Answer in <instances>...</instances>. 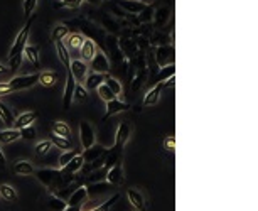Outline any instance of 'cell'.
Segmentation results:
<instances>
[{
    "instance_id": "cell-1",
    "label": "cell",
    "mask_w": 258,
    "mask_h": 211,
    "mask_svg": "<svg viewBox=\"0 0 258 211\" xmlns=\"http://www.w3.org/2000/svg\"><path fill=\"white\" fill-rule=\"evenodd\" d=\"M35 14H32L27 19V22L24 24V28H22L19 30V34H17V38H15V41L14 44L10 46V51H8V68H10V71H14L17 70L20 66V62H22V51H24V48H25V44H27V39H29V34H30V28H32V22L35 20Z\"/></svg>"
},
{
    "instance_id": "cell-2",
    "label": "cell",
    "mask_w": 258,
    "mask_h": 211,
    "mask_svg": "<svg viewBox=\"0 0 258 211\" xmlns=\"http://www.w3.org/2000/svg\"><path fill=\"white\" fill-rule=\"evenodd\" d=\"M34 176L47 191L54 192L61 190V188H66L64 176L61 172V169H37L34 170Z\"/></svg>"
},
{
    "instance_id": "cell-3",
    "label": "cell",
    "mask_w": 258,
    "mask_h": 211,
    "mask_svg": "<svg viewBox=\"0 0 258 211\" xmlns=\"http://www.w3.org/2000/svg\"><path fill=\"white\" fill-rule=\"evenodd\" d=\"M39 80V73H34V74H20V76H14L8 83L10 86L12 93L14 92H22V90H29L30 86H34Z\"/></svg>"
},
{
    "instance_id": "cell-4",
    "label": "cell",
    "mask_w": 258,
    "mask_h": 211,
    "mask_svg": "<svg viewBox=\"0 0 258 211\" xmlns=\"http://www.w3.org/2000/svg\"><path fill=\"white\" fill-rule=\"evenodd\" d=\"M174 46L172 44H164V46H157L155 49V62H157L159 68L167 64H174L176 54H174Z\"/></svg>"
},
{
    "instance_id": "cell-5",
    "label": "cell",
    "mask_w": 258,
    "mask_h": 211,
    "mask_svg": "<svg viewBox=\"0 0 258 211\" xmlns=\"http://www.w3.org/2000/svg\"><path fill=\"white\" fill-rule=\"evenodd\" d=\"M79 140H81L83 149H88L93 144H96V136H95V128L90 122L83 120L79 122Z\"/></svg>"
},
{
    "instance_id": "cell-6",
    "label": "cell",
    "mask_w": 258,
    "mask_h": 211,
    "mask_svg": "<svg viewBox=\"0 0 258 211\" xmlns=\"http://www.w3.org/2000/svg\"><path fill=\"white\" fill-rule=\"evenodd\" d=\"M130 108H132L130 103L122 102V100H118V98H113V100L106 102V112H105V115H103V118H101V120L105 122V120H108L110 116L123 114V112H128Z\"/></svg>"
},
{
    "instance_id": "cell-7",
    "label": "cell",
    "mask_w": 258,
    "mask_h": 211,
    "mask_svg": "<svg viewBox=\"0 0 258 211\" xmlns=\"http://www.w3.org/2000/svg\"><path fill=\"white\" fill-rule=\"evenodd\" d=\"M42 203L47 211H64L66 206H68V203H66L64 200H61V198L54 194L52 191L42 194Z\"/></svg>"
},
{
    "instance_id": "cell-8",
    "label": "cell",
    "mask_w": 258,
    "mask_h": 211,
    "mask_svg": "<svg viewBox=\"0 0 258 211\" xmlns=\"http://www.w3.org/2000/svg\"><path fill=\"white\" fill-rule=\"evenodd\" d=\"M130 134H132V125L125 122V120H122L117 127V134H115V147L120 150H123L127 140L130 138Z\"/></svg>"
},
{
    "instance_id": "cell-9",
    "label": "cell",
    "mask_w": 258,
    "mask_h": 211,
    "mask_svg": "<svg viewBox=\"0 0 258 211\" xmlns=\"http://www.w3.org/2000/svg\"><path fill=\"white\" fill-rule=\"evenodd\" d=\"M105 44H106V48H108L110 54H112L113 64H118V62L125 61V54H123L122 48H120L118 39L115 38V36H112V34L106 36V41H105Z\"/></svg>"
},
{
    "instance_id": "cell-10",
    "label": "cell",
    "mask_w": 258,
    "mask_h": 211,
    "mask_svg": "<svg viewBox=\"0 0 258 211\" xmlns=\"http://www.w3.org/2000/svg\"><path fill=\"white\" fill-rule=\"evenodd\" d=\"M106 182H110L112 186H120V184H123V179H125V176H123V166H122V160H117L112 168L106 169Z\"/></svg>"
},
{
    "instance_id": "cell-11",
    "label": "cell",
    "mask_w": 258,
    "mask_h": 211,
    "mask_svg": "<svg viewBox=\"0 0 258 211\" xmlns=\"http://www.w3.org/2000/svg\"><path fill=\"white\" fill-rule=\"evenodd\" d=\"M91 66L90 68L95 71V73H101V74H106L110 71V60L106 56L105 51H96V54L93 56V60L90 61Z\"/></svg>"
},
{
    "instance_id": "cell-12",
    "label": "cell",
    "mask_w": 258,
    "mask_h": 211,
    "mask_svg": "<svg viewBox=\"0 0 258 211\" xmlns=\"http://www.w3.org/2000/svg\"><path fill=\"white\" fill-rule=\"evenodd\" d=\"M74 86H76V80L73 78V74L69 73L66 74V84H64V93H63V108L69 110L73 105V95H74Z\"/></svg>"
},
{
    "instance_id": "cell-13",
    "label": "cell",
    "mask_w": 258,
    "mask_h": 211,
    "mask_svg": "<svg viewBox=\"0 0 258 211\" xmlns=\"http://www.w3.org/2000/svg\"><path fill=\"white\" fill-rule=\"evenodd\" d=\"M88 64L86 61L83 60H73V62H69V73L73 74V78L76 80V82H84V78H86L88 74Z\"/></svg>"
},
{
    "instance_id": "cell-14",
    "label": "cell",
    "mask_w": 258,
    "mask_h": 211,
    "mask_svg": "<svg viewBox=\"0 0 258 211\" xmlns=\"http://www.w3.org/2000/svg\"><path fill=\"white\" fill-rule=\"evenodd\" d=\"M84 168V160L81 154H76L73 157V159L69 160L68 164L64 166V168H61V172H63V176H76V174L79 172Z\"/></svg>"
},
{
    "instance_id": "cell-15",
    "label": "cell",
    "mask_w": 258,
    "mask_h": 211,
    "mask_svg": "<svg viewBox=\"0 0 258 211\" xmlns=\"http://www.w3.org/2000/svg\"><path fill=\"white\" fill-rule=\"evenodd\" d=\"M127 198H128V203H130L137 211H147L145 198L139 190H135V188L127 190Z\"/></svg>"
},
{
    "instance_id": "cell-16",
    "label": "cell",
    "mask_w": 258,
    "mask_h": 211,
    "mask_svg": "<svg viewBox=\"0 0 258 211\" xmlns=\"http://www.w3.org/2000/svg\"><path fill=\"white\" fill-rule=\"evenodd\" d=\"M118 6L123 8V10H127V14L130 16H139L144 8L149 6V4L145 2H140V0H118Z\"/></svg>"
},
{
    "instance_id": "cell-17",
    "label": "cell",
    "mask_w": 258,
    "mask_h": 211,
    "mask_svg": "<svg viewBox=\"0 0 258 211\" xmlns=\"http://www.w3.org/2000/svg\"><path fill=\"white\" fill-rule=\"evenodd\" d=\"M164 90V83H155L152 88L147 92V95L144 96V103H142V106H154L155 103L159 102V98H161V93Z\"/></svg>"
},
{
    "instance_id": "cell-18",
    "label": "cell",
    "mask_w": 258,
    "mask_h": 211,
    "mask_svg": "<svg viewBox=\"0 0 258 211\" xmlns=\"http://www.w3.org/2000/svg\"><path fill=\"white\" fill-rule=\"evenodd\" d=\"M106 152V149L103 146H98V144H93L91 147H88V149H84L81 152V157H83V160H84V164H90L93 162V160H96V159H100L101 156H103Z\"/></svg>"
},
{
    "instance_id": "cell-19",
    "label": "cell",
    "mask_w": 258,
    "mask_h": 211,
    "mask_svg": "<svg viewBox=\"0 0 258 211\" xmlns=\"http://www.w3.org/2000/svg\"><path fill=\"white\" fill-rule=\"evenodd\" d=\"M96 42L95 41H91V39H88V38H84L83 39V42H81V46H79V54H81V60L83 61H91L93 60V56L96 54Z\"/></svg>"
},
{
    "instance_id": "cell-20",
    "label": "cell",
    "mask_w": 258,
    "mask_h": 211,
    "mask_svg": "<svg viewBox=\"0 0 258 211\" xmlns=\"http://www.w3.org/2000/svg\"><path fill=\"white\" fill-rule=\"evenodd\" d=\"M22 56H24L25 60H27L35 70L41 68V56H39L37 46H32V44H25L24 51H22Z\"/></svg>"
},
{
    "instance_id": "cell-21",
    "label": "cell",
    "mask_w": 258,
    "mask_h": 211,
    "mask_svg": "<svg viewBox=\"0 0 258 211\" xmlns=\"http://www.w3.org/2000/svg\"><path fill=\"white\" fill-rule=\"evenodd\" d=\"M88 191H86V186H79L76 191H73V194L68 198V206H83L84 203L88 201Z\"/></svg>"
},
{
    "instance_id": "cell-22",
    "label": "cell",
    "mask_w": 258,
    "mask_h": 211,
    "mask_svg": "<svg viewBox=\"0 0 258 211\" xmlns=\"http://www.w3.org/2000/svg\"><path fill=\"white\" fill-rule=\"evenodd\" d=\"M169 19H171V7H167V6L159 7L157 10L154 12V16H152L154 24L157 26L159 29H162L164 26H167Z\"/></svg>"
},
{
    "instance_id": "cell-23",
    "label": "cell",
    "mask_w": 258,
    "mask_h": 211,
    "mask_svg": "<svg viewBox=\"0 0 258 211\" xmlns=\"http://www.w3.org/2000/svg\"><path fill=\"white\" fill-rule=\"evenodd\" d=\"M54 46H56V52H57V58H59L61 64H63L66 70H69L71 56H69V49H68V46H66V44H64L63 41H54Z\"/></svg>"
},
{
    "instance_id": "cell-24",
    "label": "cell",
    "mask_w": 258,
    "mask_h": 211,
    "mask_svg": "<svg viewBox=\"0 0 258 211\" xmlns=\"http://www.w3.org/2000/svg\"><path fill=\"white\" fill-rule=\"evenodd\" d=\"M86 82H84L83 86L88 90V92H93V90H96L98 86H100L101 83L105 82V74L101 73H95V71H91V73L86 74Z\"/></svg>"
},
{
    "instance_id": "cell-25",
    "label": "cell",
    "mask_w": 258,
    "mask_h": 211,
    "mask_svg": "<svg viewBox=\"0 0 258 211\" xmlns=\"http://www.w3.org/2000/svg\"><path fill=\"white\" fill-rule=\"evenodd\" d=\"M12 170L17 176H30V174H34L35 169L29 160H15L14 166H12Z\"/></svg>"
},
{
    "instance_id": "cell-26",
    "label": "cell",
    "mask_w": 258,
    "mask_h": 211,
    "mask_svg": "<svg viewBox=\"0 0 258 211\" xmlns=\"http://www.w3.org/2000/svg\"><path fill=\"white\" fill-rule=\"evenodd\" d=\"M39 116L37 112H24L15 118V128H22V127H27V125H32V122Z\"/></svg>"
},
{
    "instance_id": "cell-27",
    "label": "cell",
    "mask_w": 258,
    "mask_h": 211,
    "mask_svg": "<svg viewBox=\"0 0 258 211\" xmlns=\"http://www.w3.org/2000/svg\"><path fill=\"white\" fill-rule=\"evenodd\" d=\"M20 138L19 128H3L0 130V144H12Z\"/></svg>"
},
{
    "instance_id": "cell-28",
    "label": "cell",
    "mask_w": 258,
    "mask_h": 211,
    "mask_svg": "<svg viewBox=\"0 0 258 211\" xmlns=\"http://www.w3.org/2000/svg\"><path fill=\"white\" fill-rule=\"evenodd\" d=\"M115 186H112L110 182H90L86 186V191H88V196L91 194H103V192L113 190Z\"/></svg>"
},
{
    "instance_id": "cell-29",
    "label": "cell",
    "mask_w": 258,
    "mask_h": 211,
    "mask_svg": "<svg viewBox=\"0 0 258 211\" xmlns=\"http://www.w3.org/2000/svg\"><path fill=\"white\" fill-rule=\"evenodd\" d=\"M56 82H57V74H56V71L47 70V71H42V73H39V80H37V83H41L42 86L51 88V86H54Z\"/></svg>"
},
{
    "instance_id": "cell-30",
    "label": "cell",
    "mask_w": 258,
    "mask_h": 211,
    "mask_svg": "<svg viewBox=\"0 0 258 211\" xmlns=\"http://www.w3.org/2000/svg\"><path fill=\"white\" fill-rule=\"evenodd\" d=\"M0 198L8 201V203H15L19 200V194L10 184H0Z\"/></svg>"
},
{
    "instance_id": "cell-31",
    "label": "cell",
    "mask_w": 258,
    "mask_h": 211,
    "mask_svg": "<svg viewBox=\"0 0 258 211\" xmlns=\"http://www.w3.org/2000/svg\"><path fill=\"white\" fill-rule=\"evenodd\" d=\"M51 134L64 138H71V128L66 122H54L51 125Z\"/></svg>"
},
{
    "instance_id": "cell-32",
    "label": "cell",
    "mask_w": 258,
    "mask_h": 211,
    "mask_svg": "<svg viewBox=\"0 0 258 211\" xmlns=\"http://www.w3.org/2000/svg\"><path fill=\"white\" fill-rule=\"evenodd\" d=\"M0 120L7 125V127H14V122H15V116L12 114V110L8 108L5 103L0 102Z\"/></svg>"
},
{
    "instance_id": "cell-33",
    "label": "cell",
    "mask_w": 258,
    "mask_h": 211,
    "mask_svg": "<svg viewBox=\"0 0 258 211\" xmlns=\"http://www.w3.org/2000/svg\"><path fill=\"white\" fill-rule=\"evenodd\" d=\"M49 140L52 142V146L59 147V149L63 150H69V149H74L73 142H71V138H64V137H59V136H54V134H51V138Z\"/></svg>"
},
{
    "instance_id": "cell-34",
    "label": "cell",
    "mask_w": 258,
    "mask_h": 211,
    "mask_svg": "<svg viewBox=\"0 0 258 211\" xmlns=\"http://www.w3.org/2000/svg\"><path fill=\"white\" fill-rule=\"evenodd\" d=\"M176 74V66L174 64H167V66H162L161 70H159V74L155 76V80H157V82L155 83H164L166 82V80H169V78H172V76Z\"/></svg>"
},
{
    "instance_id": "cell-35",
    "label": "cell",
    "mask_w": 258,
    "mask_h": 211,
    "mask_svg": "<svg viewBox=\"0 0 258 211\" xmlns=\"http://www.w3.org/2000/svg\"><path fill=\"white\" fill-rule=\"evenodd\" d=\"M90 100V93L88 90L83 86V84H78L74 86V95H73V102H79V103H84Z\"/></svg>"
},
{
    "instance_id": "cell-36",
    "label": "cell",
    "mask_w": 258,
    "mask_h": 211,
    "mask_svg": "<svg viewBox=\"0 0 258 211\" xmlns=\"http://www.w3.org/2000/svg\"><path fill=\"white\" fill-rule=\"evenodd\" d=\"M68 34H69V30H68V28H66V24H57L56 28L52 29L51 39L52 41H63Z\"/></svg>"
},
{
    "instance_id": "cell-37",
    "label": "cell",
    "mask_w": 258,
    "mask_h": 211,
    "mask_svg": "<svg viewBox=\"0 0 258 211\" xmlns=\"http://www.w3.org/2000/svg\"><path fill=\"white\" fill-rule=\"evenodd\" d=\"M118 200H120V192H115V194L112 198H108V200H106L105 203H100V204L95 206V208L90 210V211H108L115 203H117Z\"/></svg>"
},
{
    "instance_id": "cell-38",
    "label": "cell",
    "mask_w": 258,
    "mask_h": 211,
    "mask_svg": "<svg viewBox=\"0 0 258 211\" xmlns=\"http://www.w3.org/2000/svg\"><path fill=\"white\" fill-rule=\"evenodd\" d=\"M52 149V142L51 140H41V142H37L35 144V156L37 157H42V156H46L49 150Z\"/></svg>"
},
{
    "instance_id": "cell-39",
    "label": "cell",
    "mask_w": 258,
    "mask_h": 211,
    "mask_svg": "<svg viewBox=\"0 0 258 211\" xmlns=\"http://www.w3.org/2000/svg\"><path fill=\"white\" fill-rule=\"evenodd\" d=\"M169 41L167 32H161V30H155V32L150 36V42L149 44H155V46H164Z\"/></svg>"
},
{
    "instance_id": "cell-40",
    "label": "cell",
    "mask_w": 258,
    "mask_h": 211,
    "mask_svg": "<svg viewBox=\"0 0 258 211\" xmlns=\"http://www.w3.org/2000/svg\"><path fill=\"white\" fill-rule=\"evenodd\" d=\"M103 83H105L110 90H112L113 95H120V93H122V84H120L118 80L113 78V76H105V82H103Z\"/></svg>"
},
{
    "instance_id": "cell-41",
    "label": "cell",
    "mask_w": 258,
    "mask_h": 211,
    "mask_svg": "<svg viewBox=\"0 0 258 211\" xmlns=\"http://www.w3.org/2000/svg\"><path fill=\"white\" fill-rule=\"evenodd\" d=\"M96 92H98V95H100V98L103 102H110V100H113V98H117V95H113V92L106 86L105 83H101L100 86L96 88Z\"/></svg>"
},
{
    "instance_id": "cell-42",
    "label": "cell",
    "mask_w": 258,
    "mask_h": 211,
    "mask_svg": "<svg viewBox=\"0 0 258 211\" xmlns=\"http://www.w3.org/2000/svg\"><path fill=\"white\" fill-rule=\"evenodd\" d=\"M68 38V46L71 49H79V46H81V42H83V36L81 34H78V32H74V34H68L66 36Z\"/></svg>"
},
{
    "instance_id": "cell-43",
    "label": "cell",
    "mask_w": 258,
    "mask_h": 211,
    "mask_svg": "<svg viewBox=\"0 0 258 211\" xmlns=\"http://www.w3.org/2000/svg\"><path fill=\"white\" fill-rule=\"evenodd\" d=\"M76 154H79V152L76 150V149H69V150H63V154L59 156V169L61 168H64L66 164L69 162L71 159H73L74 156Z\"/></svg>"
},
{
    "instance_id": "cell-44",
    "label": "cell",
    "mask_w": 258,
    "mask_h": 211,
    "mask_svg": "<svg viewBox=\"0 0 258 211\" xmlns=\"http://www.w3.org/2000/svg\"><path fill=\"white\" fill-rule=\"evenodd\" d=\"M20 132V138H25V140H34L35 137V128L32 127V125H27V127H22L19 128Z\"/></svg>"
},
{
    "instance_id": "cell-45",
    "label": "cell",
    "mask_w": 258,
    "mask_h": 211,
    "mask_svg": "<svg viewBox=\"0 0 258 211\" xmlns=\"http://www.w3.org/2000/svg\"><path fill=\"white\" fill-rule=\"evenodd\" d=\"M35 6H37V0H24V6H22V8H24L25 19H29V17L34 14Z\"/></svg>"
},
{
    "instance_id": "cell-46",
    "label": "cell",
    "mask_w": 258,
    "mask_h": 211,
    "mask_svg": "<svg viewBox=\"0 0 258 211\" xmlns=\"http://www.w3.org/2000/svg\"><path fill=\"white\" fill-rule=\"evenodd\" d=\"M83 0H61V2H56L54 4V8L57 7H68V8H78L81 6Z\"/></svg>"
},
{
    "instance_id": "cell-47",
    "label": "cell",
    "mask_w": 258,
    "mask_h": 211,
    "mask_svg": "<svg viewBox=\"0 0 258 211\" xmlns=\"http://www.w3.org/2000/svg\"><path fill=\"white\" fill-rule=\"evenodd\" d=\"M164 149L169 150V152H174L176 149V137L174 136H167L166 138H164Z\"/></svg>"
},
{
    "instance_id": "cell-48",
    "label": "cell",
    "mask_w": 258,
    "mask_h": 211,
    "mask_svg": "<svg viewBox=\"0 0 258 211\" xmlns=\"http://www.w3.org/2000/svg\"><path fill=\"white\" fill-rule=\"evenodd\" d=\"M10 93H12V90H10V86H8V83L7 82H0V96L10 95Z\"/></svg>"
},
{
    "instance_id": "cell-49",
    "label": "cell",
    "mask_w": 258,
    "mask_h": 211,
    "mask_svg": "<svg viewBox=\"0 0 258 211\" xmlns=\"http://www.w3.org/2000/svg\"><path fill=\"white\" fill-rule=\"evenodd\" d=\"M8 71H10V68H8V66H5V64H2V62H0V76H2V74H7Z\"/></svg>"
},
{
    "instance_id": "cell-50",
    "label": "cell",
    "mask_w": 258,
    "mask_h": 211,
    "mask_svg": "<svg viewBox=\"0 0 258 211\" xmlns=\"http://www.w3.org/2000/svg\"><path fill=\"white\" fill-rule=\"evenodd\" d=\"M83 206H66L64 211H81Z\"/></svg>"
},
{
    "instance_id": "cell-51",
    "label": "cell",
    "mask_w": 258,
    "mask_h": 211,
    "mask_svg": "<svg viewBox=\"0 0 258 211\" xmlns=\"http://www.w3.org/2000/svg\"><path fill=\"white\" fill-rule=\"evenodd\" d=\"M3 166H5V154L0 149V168H3Z\"/></svg>"
},
{
    "instance_id": "cell-52",
    "label": "cell",
    "mask_w": 258,
    "mask_h": 211,
    "mask_svg": "<svg viewBox=\"0 0 258 211\" xmlns=\"http://www.w3.org/2000/svg\"><path fill=\"white\" fill-rule=\"evenodd\" d=\"M88 4H93V6H96V4H100L101 0H86Z\"/></svg>"
}]
</instances>
